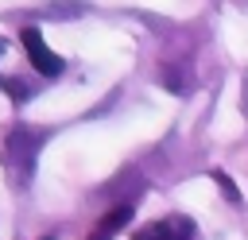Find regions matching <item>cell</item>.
I'll return each instance as SVG.
<instances>
[{
	"label": "cell",
	"mask_w": 248,
	"mask_h": 240,
	"mask_svg": "<svg viewBox=\"0 0 248 240\" xmlns=\"http://www.w3.org/2000/svg\"><path fill=\"white\" fill-rule=\"evenodd\" d=\"M46 143V128H35V124H16L8 132V174L19 190L31 186V174H35V159H39V147Z\"/></svg>",
	"instance_id": "1"
},
{
	"label": "cell",
	"mask_w": 248,
	"mask_h": 240,
	"mask_svg": "<svg viewBox=\"0 0 248 240\" xmlns=\"http://www.w3.org/2000/svg\"><path fill=\"white\" fill-rule=\"evenodd\" d=\"M19 43H23V50H27V58H31V66H35L39 74H46V77H58V74H62L66 62L43 43L39 27H23V31H19Z\"/></svg>",
	"instance_id": "2"
},
{
	"label": "cell",
	"mask_w": 248,
	"mask_h": 240,
	"mask_svg": "<svg viewBox=\"0 0 248 240\" xmlns=\"http://www.w3.org/2000/svg\"><path fill=\"white\" fill-rule=\"evenodd\" d=\"M190 232H194V225L186 217H163V221L143 225L132 240H190Z\"/></svg>",
	"instance_id": "3"
},
{
	"label": "cell",
	"mask_w": 248,
	"mask_h": 240,
	"mask_svg": "<svg viewBox=\"0 0 248 240\" xmlns=\"http://www.w3.org/2000/svg\"><path fill=\"white\" fill-rule=\"evenodd\" d=\"M128 221H132V205H116L112 213H105V217L97 221V228L89 232V240H112Z\"/></svg>",
	"instance_id": "4"
},
{
	"label": "cell",
	"mask_w": 248,
	"mask_h": 240,
	"mask_svg": "<svg viewBox=\"0 0 248 240\" xmlns=\"http://www.w3.org/2000/svg\"><path fill=\"white\" fill-rule=\"evenodd\" d=\"M81 12H85V4H78V0H46L43 4L46 19H78Z\"/></svg>",
	"instance_id": "5"
},
{
	"label": "cell",
	"mask_w": 248,
	"mask_h": 240,
	"mask_svg": "<svg viewBox=\"0 0 248 240\" xmlns=\"http://www.w3.org/2000/svg\"><path fill=\"white\" fill-rule=\"evenodd\" d=\"M0 85L8 89V97H12V101H31V97H35V89H31L27 81H19V77H4Z\"/></svg>",
	"instance_id": "6"
},
{
	"label": "cell",
	"mask_w": 248,
	"mask_h": 240,
	"mask_svg": "<svg viewBox=\"0 0 248 240\" xmlns=\"http://www.w3.org/2000/svg\"><path fill=\"white\" fill-rule=\"evenodd\" d=\"M159 77H163V85H167V89L186 93V81H182V70H178V66H163V70H159Z\"/></svg>",
	"instance_id": "7"
},
{
	"label": "cell",
	"mask_w": 248,
	"mask_h": 240,
	"mask_svg": "<svg viewBox=\"0 0 248 240\" xmlns=\"http://www.w3.org/2000/svg\"><path fill=\"white\" fill-rule=\"evenodd\" d=\"M213 182H217V186H221V194H225V197H229V201H240V190H236V186H232V178H229V174H225V170H213Z\"/></svg>",
	"instance_id": "8"
},
{
	"label": "cell",
	"mask_w": 248,
	"mask_h": 240,
	"mask_svg": "<svg viewBox=\"0 0 248 240\" xmlns=\"http://www.w3.org/2000/svg\"><path fill=\"white\" fill-rule=\"evenodd\" d=\"M4 46H8V43H4V39H0V50H4ZM0 81H4V77H0Z\"/></svg>",
	"instance_id": "9"
},
{
	"label": "cell",
	"mask_w": 248,
	"mask_h": 240,
	"mask_svg": "<svg viewBox=\"0 0 248 240\" xmlns=\"http://www.w3.org/2000/svg\"><path fill=\"white\" fill-rule=\"evenodd\" d=\"M39 240H54V236H39Z\"/></svg>",
	"instance_id": "10"
}]
</instances>
